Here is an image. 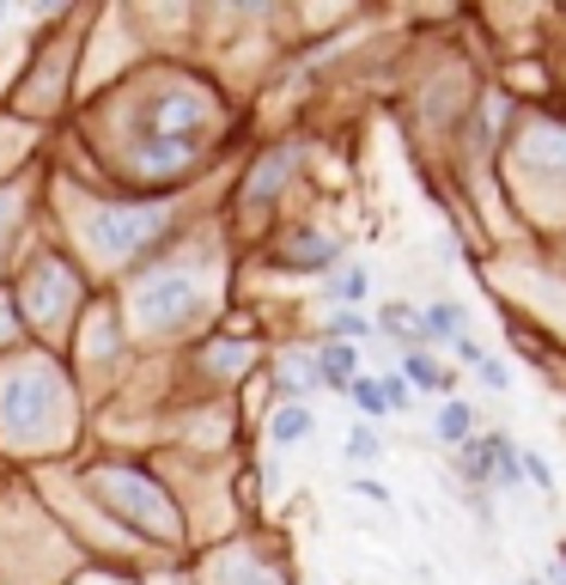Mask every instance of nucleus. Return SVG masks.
I'll list each match as a JSON object with an SVG mask.
<instances>
[{"instance_id":"f257e3e1","label":"nucleus","mask_w":566,"mask_h":585,"mask_svg":"<svg viewBox=\"0 0 566 585\" xmlns=\"http://www.w3.org/2000/svg\"><path fill=\"white\" fill-rule=\"evenodd\" d=\"M165 226V208H135V214H98L92 220V232L104 238L110 250H135L147 232H159Z\"/></svg>"},{"instance_id":"f03ea898","label":"nucleus","mask_w":566,"mask_h":585,"mask_svg":"<svg viewBox=\"0 0 566 585\" xmlns=\"http://www.w3.org/2000/svg\"><path fill=\"white\" fill-rule=\"evenodd\" d=\"M292 165H299V147H280L275 159H262V165H256V177H250V189H244V196H250V201L275 196V189H280V177H287Z\"/></svg>"},{"instance_id":"7ed1b4c3","label":"nucleus","mask_w":566,"mask_h":585,"mask_svg":"<svg viewBox=\"0 0 566 585\" xmlns=\"http://www.w3.org/2000/svg\"><path fill=\"white\" fill-rule=\"evenodd\" d=\"M469 427H475V415H469V409H463V402H444V409H439V439H444V446H469Z\"/></svg>"},{"instance_id":"20e7f679","label":"nucleus","mask_w":566,"mask_h":585,"mask_svg":"<svg viewBox=\"0 0 566 585\" xmlns=\"http://www.w3.org/2000/svg\"><path fill=\"white\" fill-rule=\"evenodd\" d=\"M268 433H275V446H299V439L311 433V415L299 409V402H287V409L275 415V427H268Z\"/></svg>"},{"instance_id":"39448f33","label":"nucleus","mask_w":566,"mask_h":585,"mask_svg":"<svg viewBox=\"0 0 566 585\" xmlns=\"http://www.w3.org/2000/svg\"><path fill=\"white\" fill-rule=\"evenodd\" d=\"M366 292H372L366 269H341L336 287H329V299H336V306H366Z\"/></svg>"},{"instance_id":"423d86ee","label":"nucleus","mask_w":566,"mask_h":585,"mask_svg":"<svg viewBox=\"0 0 566 585\" xmlns=\"http://www.w3.org/2000/svg\"><path fill=\"white\" fill-rule=\"evenodd\" d=\"M287 262L292 269H323V262H336V245H329V238H299V250H287Z\"/></svg>"},{"instance_id":"0eeeda50","label":"nucleus","mask_w":566,"mask_h":585,"mask_svg":"<svg viewBox=\"0 0 566 585\" xmlns=\"http://www.w3.org/2000/svg\"><path fill=\"white\" fill-rule=\"evenodd\" d=\"M463 476H469V482L493 476V439H469V446H463Z\"/></svg>"},{"instance_id":"6e6552de","label":"nucleus","mask_w":566,"mask_h":585,"mask_svg":"<svg viewBox=\"0 0 566 585\" xmlns=\"http://www.w3.org/2000/svg\"><path fill=\"white\" fill-rule=\"evenodd\" d=\"M317 372L329 378V385H353V354H348V348H323Z\"/></svg>"},{"instance_id":"1a4fd4ad","label":"nucleus","mask_w":566,"mask_h":585,"mask_svg":"<svg viewBox=\"0 0 566 585\" xmlns=\"http://www.w3.org/2000/svg\"><path fill=\"white\" fill-rule=\"evenodd\" d=\"M378 451H383V439H378L372 427H353V433H348V458H353V463H378Z\"/></svg>"},{"instance_id":"9d476101","label":"nucleus","mask_w":566,"mask_h":585,"mask_svg":"<svg viewBox=\"0 0 566 585\" xmlns=\"http://www.w3.org/2000/svg\"><path fill=\"white\" fill-rule=\"evenodd\" d=\"M348 397L360 402L366 415H383V409H390V402H383V385H372V378H353V385H348Z\"/></svg>"},{"instance_id":"9b49d317","label":"nucleus","mask_w":566,"mask_h":585,"mask_svg":"<svg viewBox=\"0 0 566 585\" xmlns=\"http://www.w3.org/2000/svg\"><path fill=\"white\" fill-rule=\"evenodd\" d=\"M408 378H414V385H427V390H439V385H444V372L432 366L427 354H408Z\"/></svg>"},{"instance_id":"f8f14e48","label":"nucleus","mask_w":566,"mask_h":585,"mask_svg":"<svg viewBox=\"0 0 566 585\" xmlns=\"http://www.w3.org/2000/svg\"><path fill=\"white\" fill-rule=\"evenodd\" d=\"M280 378H287V397H299V390L311 385V366H305V360H287V372H280Z\"/></svg>"},{"instance_id":"ddd939ff","label":"nucleus","mask_w":566,"mask_h":585,"mask_svg":"<svg viewBox=\"0 0 566 585\" xmlns=\"http://www.w3.org/2000/svg\"><path fill=\"white\" fill-rule=\"evenodd\" d=\"M383 402H390V409H408V402H414L408 378H383Z\"/></svg>"},{"instance_id":"4468645a","label":"nucleus","mask_w":566,"mask_h":585,"mask_svg":"<svg viewBox=\"0 0 566 585\" xmlns=\"http://www.w3.org/2000/svg\"><path fill=\"white\" fill-rule=\"evenodd\" d=\"M366 318H360V311H341V318H336V336H366Z\"/></svg>"},{"instance_id":"2eb2a0df","label":"nucleus","mask_w":566,"mask_h":585,"mask_svg":"<svg viewBox=\"0 0 566 585\" xmlns=\"http://www.w3.org/2000/svg\"><path fill=\"white\" fill-rule=\"evenodd\" d=\"M481 378H488L493 390H505V385H512V378H505V366H500V360H481Z\"/></svg>"},{"instance_id":"dca6fc26","label":"nucleus","mask_w":566,"mask_h":585,"mask_svg":"<svg viewBox=\"0 0 566 585\" xmlns=\"http://www.w3.org/2000/svg\"><path fill=\"white\" fill-rule=\"evenodd\" d=\"M549 585H566V573H561V568H554V573H549Z\"/></svg>"},{"instance_id":"f3484780","label":"nucleus","mask_w":566,"mask_h":585,"mask_svg":"<svg viewBox=\"0 0 566 585\" xmlns=\"http://www.w3.org/2000/svg\"><path fill=\"white\" fill-rule=\"evenodd\" d=\"M0 18H7V7H0Z\"/></svg>"}]
</instances>
